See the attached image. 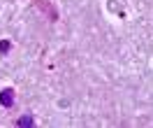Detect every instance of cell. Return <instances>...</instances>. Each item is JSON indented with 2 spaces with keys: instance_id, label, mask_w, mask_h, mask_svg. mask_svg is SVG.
I'll list each match as a JSON object with an SVG mask.
<instances>
[{
  "instance_id": "cell-1",
  "label": "cell",
  "mask_w": 153,
  "mask_h": 128,
  "mask_svg": "<svg viewBox=\"0 0 153 128\" xmlns=\"http://www.w3.org/2000/svg\"><path fill=\"white\" fill-rule=\"evenodd\" d=\"M33 2H35V7H37L42 14H47L49 21H58V16H60V14H58L56 5H53L51 0H33Z\"/></svg>"
},
{
  "instance_id": "cell-2",
  "label": "cell",
  "mask_w": 153,
  "mask_h": 128,
  "mask_svg": "<svg viewBox=\"0 0 153 128\" xmlns=\"http://www.w3.org/2000/svg\"><path fill=\"white\" fill-rule=\"evenodd\" d=\"M0 105H2V107H12V105H14V89L7 86V89L0 91Z\"/></svg>"
},
{
  "instance_id": "cell-3",
  "label": "cell",
  "mask_w": 153,
  "mask_h": 128,
  "mask_svg": "<svg viewBox=\"0 0 153 128\" xmlns=\"http://www.w3.org/2000/svg\"><path fill=\"white\" fill-rule=\"evenodd\" d=\"M16 126H33V119H30V117H23V119H16Z\"/></svg>"
},
{
  "instance_id": "cell-4",
  "label": "cell",
  "mask_w": 153,
  "mask_h": 128,
  "mask_svg": "<svg viewBox=\"0 0 153 128\" xmlns=\"http://www.w3.org/2000/svg\"><path fill=\"white\" fill-rule=\"evenodd\" d=\"M10 51V42L5 40V42H0V54H7Z\"/></svg>"
}]
</instances>
